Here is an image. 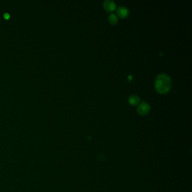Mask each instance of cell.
I'll use <instances>...</instances> for the list:
<instances>
[{"instance_id": "obj_4", "label": "cell", "mask_w": 192, "mask_h": 192, "mask_svg": "<svg viewBox=\"0 0 192 192\" xmlns=\"http://www.w3.org/2000/svg\"><path fill=\"white\" fill-rule=\"evenodd\" d=\"M116 12H117V14L118 15V16L122 19L127 18L129 15V9L126 7L123 6H120L117 9Z\"/></svg>"}, {"instance_id": "obj_7", "label": "cell", "mask_w": 192, "mask_h": 192, "mask_svg": "<svg viewBox=\"0 0 192 192\" xmlns=\"http://www.w3.org/2000/svg\"><path fill=\"white\" fill-rule=\"evenodd\" d=\"M5 18L7 19V18H9V15L8 14L6 13V14H5Z\"/></svg>"}, {"instance_id": "obj_6", "label": "cell", "mask_w": 192, "mask_h": 192, "mask_svg": "<svg viewBox=\"0 0 192 192\" xmlns=\"http://www.w3.org/2000/svg\"><path fill=\"white\" fill-rule=\"evenodd\" d=\"M109 22L112 24H116L118 22V18L117 15L114 14H111L108 17Z\"/></svg>"}, {"instance_id": "obj_2", "label": "cell", "mask_w": 192, "mask_h": 192, "mask_svg": "<svg viewBox=\"0 0 192 192\" xmlns=\"http://www.w3.org/2000/svg\"><path fill=\"white\" fill-rule=\"evenodd\" d=\"M150 110V106L149 104L145 101L142 102L140 104H139L137 111L138 113H139L141 115H145L147 114Z\"/></svg>"}, {"instance_id": "obj_5", "label": "cell", "mask_w": 192, "mask_h": 192, "mask_svg": "<svg viewBox=\"0 0 192 192\" xmlns=\"http://www.w3.org/2000/svg\"><path fill=\"white\" fill-rule=\"evenodd\" d=\"M129 102L132 106H136L140 102V99L136 95H131L129 97Z\"/></svg>"}, {"instance_id": "obj_1", "label": "cell", "mask_w": 192, "mask_h": 192, "mask_svg": "<svg viewBox=\"0 0 192 192\" xmlns=\"http://www.w3.org/2000/svg\"><path fill=\"white\" fill-rule=\"evenodd\" d=\"M155 89L157 93L161 94L167 93L171 89V79L170 77L165 73L157 76L155 84Z\"/></svg>"}, {"instance_id": "obj_3", "label": "cell", "mask_w": 192, "mask_h": 192, "mask_svg": "<svg viewBox=\"0 0 192 192\" xmlns=\"http://www.w3.org/2000/svg\"><path fill=\"white\" fill-rule=\"evenodd\" d=\"M103 6L106 10L108 12H112L116 10V3L112 0H106L103 3Z\"/></svg>"}]
</instances>
